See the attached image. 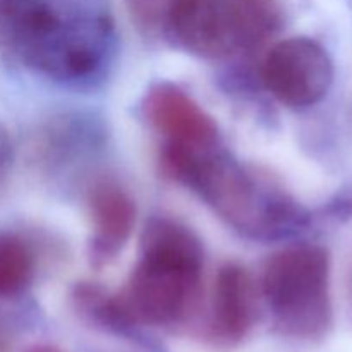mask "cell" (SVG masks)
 I'll use <instances>...</instances> for the list:
<instances>
[{
    "label": "cell",
    "mask_w": 352,
    "mask_h": 352,
    "mask_svg": "<svg viewBox=\"0 0 352 352\" xmlns=\"http://www.w3.org/2000/svg\"><path fill=\"white\" fill-rule=\"evenodd\" d=\"M112 45L109 0H0V50L55 81L95 74Z\"/></svg>",
    "instance_id": "1"
},
{
    "label": "cell",
    "mask_w": 352,
    "mask_h": 352,
    "mask_svg": "<svg viewBox=\"0 0 352 352\" xmlns=\"http://www.w3.org/2000/svg\"><path fill=\"white\" fill-rule=\"evenodd\" d=\"M201 241L170 219H151L141 236L140 261L117 296L133 325L165 327L189 315L201 292Z\"/></svg>",
    "instance_id": "2"
},
{
    "label": "cell",
    "mask_w": 352,
    "mask_h": 352,
    "mask_svg": "<svg viewBox=\"0 0 352 352\" xmlns=\"http://www.w3.org/2000/svg\"><path fill=\"white\" fill-rule=\"evenodd\" d=\"M162 164L170 177L198 192L220 219L248 236H282L305 220L301 206L287 192L220 148L208 153H172Z\"/></svg>",
    "instance_id": "3"
},
{
    "label": "cell",
    "mask_w": 352,
    "mask_h": 352,
    "mask_svg": "<svg viewBox=\"0 0 352 352\" xmlns=\"http://www.w3.org/2000/svg\"><path fill=\"white\" fill-rule=\"evenodd\" d=\"M261 292L278 329L302 340H320L333 322L330 254L318 244L278 251L265 265Z\"/></svg>",
    "instance_id": "4"
},
{
    "label": "cell",
    "mask_w": 352,
    "mask_h": 352,
    "mask_svg": "<svg viewBox=\"0 0 352 352\" xmlns=\"http://www.w3.org/2000/svg\"><path fill=\"white\" fill-rule=\"evenodd\" d=\"M261 76L268 91L289 109L322 102L333 81L330 55L318 41L294 36L278 41L263 60Z\"/></svg>",
    "instance_id": "5"
},
{
    "label": "cell",
    "mask_w": 352,
    "mask_h": 352,
    "mask_svg": "<svg viewBox=\"0 0 352 352\" xmlns=\"http://www.w3.org/2000/svg\"><path fill=\"white\" fill-rule=\"evenodd\" d=\"M164 26L177 45L203 58H223L244 48L230 0H172Z\"/></svg>",
    "instance_id": "6"
},
{
    "label": "cell",
    "mask_w": 352,
    "mask_h": 352,
    "mask_svg": "<svg viewBox=\"0 0 352 352\" xmlns=\"http://www.w3.org/2000/svg\"><path fill=\"white\" fill-rule=\"evenodd\" d=\"M144 116L167 148L213 151L220 148L215 120L188 93L174 85H157L144 100Z\"/></svg>",
    "instance_id": "7"
},
{
    "label": "cell",
    "mask_w": 352,
    "mask_h": 352,
    "mask_svg": "<svg viewBox=\"0 0 352 352\" xmlns=\"http://www.w3.org/2000/svg\"><path fill=\"white\" fill-rule=\"evenodd\" d=\"M256 318L254 285L241 265L229 263L219 270L210 301L208 336L220 346H236L253 329Z\"/></svg>",
    "instance_id": "8"
},
{
    "label": "cell",
    "mask_w": 352,
    "mask_h": 352,
    "mask_svg": "<svg viewBox=\"0 0 352 352\" xmlns=\"http://www.w3.org/2000/svg\"><path fill=\"white\" fill-rule=\"evenodd\" d=\"M93 237L91 258L105 265L117 256L129 241L136 223L133 198L112 181H102L89 195Z\"/></svg>",
    "instance_id": "9"
},
{
    "label": "cell",
    "mask_w": 352,
    "mask_h": 352,
    "mask_svg": "<svg viewBox=\"0 0 352 352\" xmlns=\"http://www.w3.org/2000/svg\"><path fill=\"white\" fill-rule=\"evenodd\" d=\"M34 275V256L23 237L0 232V298L21 294Z\"/></svg>",
    "instance_id": "10"
},
{
    "label": "cell",
    "mask_w": 352,
    "mask_h": 352,
    "mask_svg": "<svg viewBox=\"0 0 352 352\" xmlns=\"http://www.w3.org/2000/svg\"><path fill=\"white\" fill-rule=\"evenodd\" d=\"M239 21L244 47H256L282 26V9L277 0H230Z\"/></svg>",
    "instance_id": "11"
},
{
    "label": "cell",
    "mask_w": 352,
    "mask_h": 352,
    "mask_svg": "<svg viewBox=\"0 0 352 352\" xmlns=\"http://www.w3.org/2000/svg\"><path fill=\"white\" fill-rule=\"evenodd\" d=\"M170 3L172 0H129L131 9L136 14L138 19L148 26L165 24Z\"/></svg>",
    "instance_id": "12"
},
{
    "label": "cell",
    "mask_w": 352,
    "mask_h": 352,
    "mask_svg": "<svg viewBox=\"0 0 352 352\" xmlns=\"http://www.w3.org/2000/svg\"><path fill=\"white\" fill-rule=\"evenodd\" d=\"M10 162H12V143L7 131L0 126V177L7 172Z\"/></svg>",
    "instance_id": "13"
},
{
    "label": "cell",
    "mask_w": 352,
    "mask_h": 352,
    "mask_svg": "<svg viewBox=\"0 0 352 352\" xmlns=\"http://www.w3.org/2000/svg\"><path fill=\"white\" fill-rule=\"evenodd\" d=\"M28 352H62V351L55 346H48V344H45V346L33 347V349H30Z\"/></svg>",
    "instance_id": "14"
}]
</instances>
